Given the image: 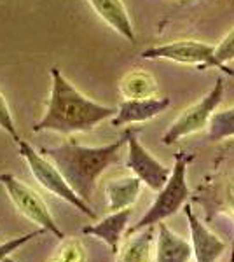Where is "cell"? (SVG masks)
Instances as JSON below:
<instances>
[{
	"instance_id": "6da1fadb",
	"label": "cell",
	"mask_w": 234,
	"mask_h": 262,
	"mask_svg": "<svg viewBox=\"0 0 234 262\" xmlns=\"http://www.w3.org/2000/svg\"><path fill=\"white\" fill-rule=\"evenodd\" d=\"M51 95L48 108L33 131H54V133H86L95 129L100 122L116 116L117 108L101 105L88 98L72 82L63 77L59 69H51Z\"/></svg>"
},
{
	"instance_id": "7a4b0ae2",
	"label": "cell",
	"mask_w": 234,
	"mask_h": 262,
	"mask_svg": "<svg viewBox=\"0 0 234 262\" xmlns=\"http://www.w3.org/2000/svg\"><path fill=\"white\" fill-rule=\"evenodd\" d=\"M124 145L126 133L117 142L103 147H84L72 142H63L58 147L42 149L40 154H44V158H48L58 168L72 191L80 200L89 203L101 173L121 161V149Z\"/></svg>"
},
{
	"instance_id": "3957f363",
	"label": "cell",
	"mask_w": 234,
	"mask_h": 262,
	"mask_svg": "<svg viewBox=\"0 0 234 262\" xmlns=\"http://www.w3.org/2000/svg\"><path fill=\"white\" fill-rule=\"evenodd\" d=\"M194 159V154L189 152H177L175 154V164L172 168V175L166 180V184L157 191L156 201L151 205L147 213L143 215L140 221L131 226L126 231L127 234H133L140 229H145L148 226H156V224L163 222L164 219L175 215L182 206L185 205L187 198H189V185H187V168L189 163Z\"/></svg>"
},
{
	"instance_id": "277c9868",
	"label": "cell",
	"mask_w": 234,
	"mask_h": 262,
	"mask_svg": "<svg viewBox=\"0 0 234 262\" xmlns=\"http://www.w3.org/2000/svg\"><path fill=\"white\" fill-rule=\"evenodd\" d=\"M18 147H19V154L23 156V159L27 161L30 171H32L33 179L39 182L46 191L51 192L53 196L59 198V200L67 201L69 205L75 206V208H77L80 213L86 215V217L96 219V213L93 212L89 203L80 200L77 194L72 191V187L67 184V180L63 179V175L58 171V168L54 166L48 158H44L40 152H37L28 142L21 140V138L18 140Z\"/></svg>"
},
{
	"instance_id": "5b68a950",
	"label": "cell",
	"mask_w": 234,
	"mask_h": 262,
	"mask_svg": "<svg viewBox=\"0 0 234 262\" xmlns=\"http://www.w3.org/2000/svg\"><path fill=\"white\" fill-rule=\"evenodd\" d=\"M140 56L143 60H164L178 63V65H190L199 69H217L224 74L234 75V70L229 65H224L215 58V46L201 40H175L168 44L152 46L143 49Z\"/></svg>"
},
{
	"instance_id": "8992f818",
	"label": "cell",
	"mask_w": 234,
	"mask_h": 262,
	"mask_svg": "<svg viewBox=\"0 0 234 262\" xmlns=\"http://www.w3.org/2000/svg\"><path fill=\"white\" fill-rule=\"evenodd\" d=\"M224 90H225L224 79L219 77L215 86L211 88L201 100L196 101L190 107H187L185 111L169 124V128L164 131L163 138H161L164 145H172V143L178 142L180 138L189 137V135L198 133V131H201L203 128H206L211 116L217 112L219 105L222 103Z\"/></svg>"
},
{
	"instance_id": "52a82bcc",
	"label": "cell",
	"mask_w": 234,
	"mask_h": 262,
	"mask_svg": "<svg viewBox=\"0 0 234 262\" xmlns=\"http://www.w3.org/2000/svg\"><path fill=\"white\" fill-rule=\"evenodd\" d=\"M0 184H2L4 189L7 191V196L11 198L12 205H14L28 221L37 224L40 229L53 232L58 239L65 238L63 231L58 227L56 221L53 219L48 205H46V201L40 198L39 192H35L30 185L23 184V182L19 179H16L14 175H11V173H2V175H0Z\"/></svg>"
},
{
	"instance_id": "ba28073f",
	"label": "cell",
	"mask_w": 234,
	"mask_h": 262,
	"mask_svg": "<svg viewBox=\"0 0 234 262\" xmlns=\"http://www.w3.org/2000/svg\"><path fill=\"white\" fill-rule=\"evenodd\" d=\"M137 129H126V145H127V156H126V166L133 171V175L145 184L152 191H159L166 184V180L172 175V168L164 166L159 163L154 156L148 152L145 147L140 143Z\"/></svg>"
},
{
	"instance_id": "9c48e42d",
	"label": "cell",
	"mask_w": 234,
	"mask_h": 262,
	"mask_svg": "<svg viewBox=\"0 0 234 262\" xmlns=\"http://www.w3.org/2000/svg\"><path fill=\"white\" fill-rule=\"evenodd\" d=\"M172 105L168 96H151V98H133L124 100L117 107L116 116L112 117V126H127L147 122L163 114Z\"/></svg>"
},
{
	"instance_id": "30bf717a",
	"label": "cell",
	"mask_w": 234,
	"mask_h": 262,
	"mask_svg": "<svg viewBox=\"0 0 234 262\" xmlns=\"http://www.w3.org/2000/svg\"><path fill=\"white\" fill-rule=\"evenodd\" d=\"M185 217L189 221L190 238H193V253L196 262H215L225 250V243L211 231H208L201 222L196 219L190 206H185Z\"/></svg>"
},
{
	"instance_id": "8fae6325",
	"label": "cell",
	"mask_w": 234,
	"mask_h": 262,
	"mask_svg": "<svg viewBox=\"0 0 234 262\" xmlns=\"http://www.w3.org/2000/svg\"><path fill=\"white\" fill-rule=\"evenodd\" d=\"M88 2H89V6L93 7V11H95L114 32H117L119 35L124 37V39L130 42L137 40L130 12H127L122 0H88Z\"/></svg>"
},
{
	"instance_id": "7c38bea8",
	"label": "cell",
	"mask_w": 234,
	"mask_h": 262,
	"mask_svg": "<svg viewBox=\"0 0 234 262\" xmlns=\"http://www.w3.org/2000/svg\"><path fill=\"white\" fill-rule=\"evenodd\" d=\"M131 219V208L119 210V212H110L109 217H105L103 221H100L95 226H86L82 227V234L96 236L103 243H107L110 250L117 253L119 250V242L122 238V232L126 231L127 222Z\"/></svg>"
},
{
	"instance_id": "4fadbf2b",
	"label": "cell",
	"mask_w": 234,
	"mask_h": 262,
	"mask_svg": "<svg viewBox=\"0 0 234 262\" xmlns=\"http://www.w3.org/2000/svg\"><path fill=\"white\" fill-rule=\"evenodd\" d=\"M142 182L137 177H122L117 180H110L105 185V196H107L109 212H119V210L131 208L137 203Z\"/></svg>"
},
{
	"instance_id": "5bb4252c",
	"label": "cell",
	"mask_w": 234,
	"mask_h": 262,
	"mask_svg": "<svg viewBox=\"0 0 234 262\" xmlns=\"http://www.w3.org/2000/svg\"><path fill=\"white\" fill-rule=\"evenodd\" d=\"M193 257V247L180 238L168 226L159 222L157 234V262H189Z\"/></svg>"
},
{
	"instance_id": "9a60e30c",
	"label": "cell",
	"mask_w": 234,
	"mask_h": 262,
	"mask_svg": "<svg viewBox=\"0 0 234 262\" xmlns=\"http://www.w3.org/2000/svg\"><path fill=\"white\" fill-rule=\"evenodd\" d=\"M152 239H154L152 226L127 234L126 243L117 250L116 262H151Z\"/></svg>"
},
{
	"instance_id": "2e32d148",
	"label": "cell",
	"mask_w": 234,
	"mask_h": 262,
	"mask_svg": "<svg viewBox=\"0 0 234 262\" xmlns=\"http://www.w3.org/2000/svg\"><path fill=\"white\" fill-rule=\"evenodd\" d=\"M119 90H121V95L126 100L151 98V96L157 95L159 84H157L154 75L145 70H131L122 77L121 84H119Z\"/></svg>"
},
{
	"instance_id": "e0dca14e",
	"label": "cell",
	"mask_w": 234,
	"mask_h": 262,
	"mask_svg": "<svg viewBox=\"0 0 234 262\" xmlns=\"http://www.w3.org/2000/svg\"><path fill=\"white\" fill-rule=\"evenodd\" d=\"M206 128H208V140L210 142H220V140H227V138H234V107L215 112Z\"/></svg>"
},
{
	"instance_id": "ac0fdd59",
	"label": "cell",
	"mask_w": 234,
	"mask_h": 262,
	"mask_svg": "<svg viewBox=\"0 0 234 262\" xmlns=\"http://www.w3.org/2000/svg\"><path fill=\"white\" fill-rule=\"evenodd\" d=\"M48 262H86V248L77 238H63L59 248Z\"/></svg>"
},
{
	"instance_id": "d6986e66",
	"label": "cell",
	"mask_w": 234,
	"mask_h": 262,
	"mask_svg": "<svg viewBox=\"0 0 234 262\" xmlns=\"http://www.w3.org/2000/svg\"><path fill=\"white\" fill-rule=\"evenodd\" d=\"M44 229H37V231H32L28 232V234H23V236H18V238H12L9 242H4L0 243V262H2L6 257H9L12 252H16L18 248H21L23 245H27L28 242H32L33 238H37V236L44 234Z\"/></svg>"
},
{
	"instance_id": "ffe728a7",
	"label": "cell",
	"mask_w": 234,
	"mask_h": 262,
	"mask_svg": "<svg viewBox=\"0 0 234 262\" xmlns=\"http://www.w3.org/2000/svg\"><path fill=\"white\" fill-rule=\"evenodd\" d=\"M215 58L224 65L234 61V28L225 33V37L215 46Z\"/></svg>"
},
{
	"instance_id": "44dd1931",
	"label": "cell",
	"mask_w": 234,
	"mask_h": 262,
	"mask_svg": "<svg viewBox=\"0 0 234 262\" xmlns=\"http://www.w3.org/2000/svg\"><path fill=\"white\" fill-rule=\"evenodd\" d=\"M0 128L6 131L7 135H11V137L14 138V142L19 140V135H18V131H16L14 121H12L9 105H7V101L4 98L2 93H0Z\"/></svg>"
},
{
	"instance_id": "7402d4cb",
	"label": "cell",
	"mask_w": 234,
	"mask_h": 262,
	"mask_svg": "<svg viewBox=\"0 0 234 262\" xmlns=\"http://www.w3.org/2000/svg\"><path fill=\"white\" fill-rule=\"evenodd\" d=\"M227 203H229V208L234 212V179L227 185Z\"/></svg>"
},
{
	"instance_id": "603a6c76",
	"label": "cell",
	"mask_w": 234,
	"mask_h": 262,
	"mask_svg": "<svg viewBox=\"0 0 234 262\" xmlns=\"http://www.w3.org/2000/svg\"><path fill=\"white\" fill-rule=\"evenodd\" d=\"M2 262H14V260H12V259H11V257H6V259H4Z\"/></svg>"
}]
</instances>
